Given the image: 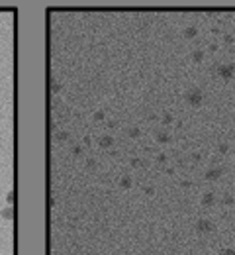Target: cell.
<instances>
[{
  "instance_id": "cell-1",
  "label": "cell",
  "mask_w": 235,
  "mask_h": 255,
  "mask_svg": "<svg viewBox=\"0 0 235 255\" xmlns=\"http://www.w3.org/2000/svg\"><path fill=\"white\" fill-rule=\"evenodd\" d=\"M4 216H6V218H12V212H10V208H8V210H4Z\"/></svg>"
}]
</instances>
